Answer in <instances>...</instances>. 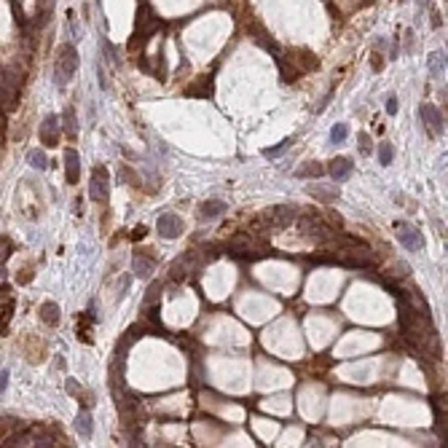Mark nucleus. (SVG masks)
Here are the masks:
<instances>
[{
	"label": "nucleus",
	"mask_w": 448,
	"mask_h": 448,
	"mask_svg": "<svg viewBox=\"0 0 448 448\" xmlns=\"http://www.w3.org/2000/svg\"><path fill=\"white\" fill-rule=\"evenodd\" d=\"M3 274H6V271H3V263H0V277H3Z\"/></svg>",
	"instance_id": "7c9ffc66"
},
{
	"label": "nucleus",
	"mask_w": 448,
	"mask_h": 448,
	"mask_svg": "<svg viewBox=\"0 0 448 448\" xmlns=\"http://www.w3.org/2000/svg\"><path fill=\"white\" fill-rule=\"evenodd\" d=\"M429 73H432V78H443V73H445V57L440 51H435L429 57Z\"/></svg>",
	"instance_id": "f3484780"
},
{
	"label": "nucleus",
	"mask_w": 448,
	"mask_h": 448,
	"mask_svg": "<svg viewBox=\"0 0 448 448\" xmlns=\"http://www.w3.org/2000/svg\"><path fill=\"white\" fill-rule=\"evenodd\" d=\"M145 234H148V229H145V226H140V229L135 231V239H140V237H145Z\"/></svg>",
	"instance_id": "c756f323"
},
{
	"label": "nucleus",
	"mask_w": 448,
	"mask_h": 448,
	"mask_svg": "<svg viewBox=\"0 0 448 448\" xmlns=\"http://www.w3.org/2000/svg\"><path fill=\"white\" fill-rule=\"evenodd\" d=\"M91 325H94V317L89 311L81 314L78 322H75V333H78V339H81L83 344H91Z\"/></svg>",
	"instance_id": "4468645a"
},
{
	"label": "nucleus",
	"mask_w": 448,
	"mask_h": 448,
	"mask_svg": "<svg viewBox=\"0 0 448 448\" xmlns=\"http://www.w3.org/2000/svg\"><path fill=\"white\" fill-rule=\"evenodd\" d=\"M41 322H43V325H49V327H57L59 325V306L54 301H46L41 306Z\"/></svg>",
	"instance_id": "2eb2a0df"
},
{
	"label": "nucleus",
	"mask_w": 448,
	"mask_h": 448,
	"mask_svg": "<svg viewBox=\"0 0 448 448\" xmlns=\"http://www.w3.org/2000/svg\"><path fill=\"white\" fill-rule=\"evenodd\" d=\"M298 217V209L295 207H287V204H279V207H269L261 215V220L269 229H287L290 223Z\"/></svg>",
	"instance_id": "7ed1b4c3"
},
{
	"label": "nucleus",
	"mask_w": 448,
	"mask_h": 448,
	"mask_svg": "<svg viewBox=\"0 0 448 448\" xmlns=\"http://www.w3.org/2000/svg\"><path fill=\"white\" fill-rule=\"evenodd\" d=\"M14 306H17V301H14L11 287L9 285H0V330H6L9 319L14 317Z\"/></svg>",
	"instance_id": "6e6552de"
},
{
	"label": "nucleus",
	"mask_w": 448,
	"mask_h": 448,
	"mask_svg": "<svg viewBox=\"0 0 448 448\" xmlns=\"http://www.w3.org/2000/svg\"><path fill=\"white\" fill-rule=\"evenodd\" d=\"M65 132L67 137H75V119H73V107L65 110Z\"/></svg>",
	"instance_id": "5701e85b"
},
{
	"label": "nucleus",
	"mask_w": 448,
	"mask_h": 448,
	"mask_svg": "<svg viewBox=\"0 0 448 448\" xmlns=\"http://www.w3.org/2000/svg\"><path fill=\"white\" fill-rule=\"evenodd\" d=\"M38 135H41V143L46 148H54L59 143V121L54 119V116H46L43 124H41V129H38Z\"/></svg>",
	"instance_id": "1a4fd4ad"
},
{
	"label": "nucleus",
	"mask_w": 448,
	"mask_h": 448,
	"mask_svg": "<svg viewBox=\"0 0 448 448\" xmlns=\"http://www.w3.org/2000/svg\"><path fill=\"white\" fill-rule=\"evenodd\" d=\"M295 175H298V177H322V175H325V167H322V164H317V161H309L303 169H298Z\"/></svg>",
	"instance_id": "a211bd4d"
},
{
	"label": "nucleus",
	"mask_w": 448,
	"mask_h": 448,
	"mask_svg": "<svg viewBox=\"0 0 448 448\" xmlns=\"http://www.w3.org/2000/svg\"><path fill=\"white\" fill-rule=\"evenodd\" d=\"M132 269H135V277H151V271L156 269V261L151 255H143V253H135V261H132Z\"/></svg>",
	"instance_id": "ddd939ff"
},
{
	"label": "nucleus",
	"mask_w": 448,
	"mask_h": 448,
	"mask_svg": "<svg viewBox=\"0 0 448 448\" xmlns=\"http://www.w3.org/2000/svg\"><path fill=\"white\" fill-rule=\"evenodd\" d=\"M419 116L424 119V124H427V127H429V132H432V135H443V132H445L443 113H440V110H437L435 105H421Z\"/></svg>",
	"instance_id": "423d86ee"
},
{
	"label": "nucleus",
	"mask_w": 448,
	"mask_h": 448,
	"mask_svg": "<svg viewBox=\"0 0 448 448\" xmlns=\"http://www.w3.org/2000/svg\"><path fill=\"white\" fill-rule=\"evenodd\" d=\"M78 70V49L73 43H62L57 51V65H54V75H57L59 86H67L70 78L75 75Z\"/></svg>",
	"instance_id": "f257e3e1"
},
{
	"label": "nucleus",
	"mask_w": 448,
	"mask_h": 448,
	"mask_svg": "<svg viewBox=\"0 0 448 448\" xmlns=\"http://www.w3.org/2000/svg\"><path fill=\"white\" fill-rule=\"evenodd\" d=\"M285 148H287V143H279L277 148H269V151H263V153H266V156H279L282 151H285Z\"/></svg>",
	"instance_id": "cd10ccee"
},
{
	"label": "nucleus",
	"mask_w": 448,
	"mask_h": 448,
	"mask_svg": "<svg viewBox=\"0 0 448 448\" xmlns=\"http://www.w3.org/2000/svg\"><path fill=\"white\" fill-rule=\"evenodd\" d=\"M75 429H78V435H81V437H91L94 424H91V413H89V411H81V413H78V419H75Z\"/></svg>",
	"instance_id": "dca6fc26"
},
{
	"label": "nucleus",
	"mask_w": 448,
	"mask_h": 448,
	"mask_svg": "<svg viewBox=\"0 0 448 448\" xmlns=\"http://www.w3.org/2000/svg\"><path fill=\"white\" fill-rule=\"evenodd\" d=\"M11 250H14V245H11V239L9 237H0V263L6 261V258L11 255Z\"/></svg>",
	"instance_id": "b1692460"
},
{
	"label": "nucleus",
	"mask_w": 448,
	"mask_h": 448,
	"mask_svg": "<svg viewBox=\"0 0 448 448\" xmlns=\"http://www.w3.org/2000/svg\"><path fill=\"white\" fill-rule=\"evenodd\" d=\"M107 193H110V180H107V169L105 167H97L91 172V185H89V196L94 201H107Z\"/></svg>",
	"instance_id": "39448f33"
},
{
	"label": "nucleus",
	"mask_w": 448,
	"mask_h": 448,
	"mask_svg": "<svg viewBox=\"0 0 448 448\" xmlns=\"http://www.w3.org/2000/svg\"><path fill=\"white\" fill-rule=\"evenodd\" d=\"M161 282H153L151 290H148V298H145V306H153V303H159V295H161Z\"/></svg>",
	"instance_id": "4be33fe9"
},
{
	"label": "nucleus",
	"mask_w": 448,
	"mask_h": 448,
	"mask_svg": "<svg viewBox=\"0 0 448 448\" xmlns=\"http://www.w3.org/2000/svg\"><path fill=\"white\" fill-rule=\"evenodd\" d=\"M30 279H33V263H27L25 269H22V274H17V282H19V285H27Z\"/></svg>",
	"instance_id": "393cba45"
},
{
	"label": "nucleus",
	"mask_w": 448,
	"mask_h": 448,
	"mask_svg": "<svg viewBox=\"0 0 448 448\" xmlns=\"http://www.w3.org/2000/svg\"><path fill=\"white\" fill-rule=\"evenodd\" d=\"M27 161H30V167H35V169H46V167H49V161H46V153H43V151H30V153H27Z\"/></svg>",
	"instance_id": "6ab92c4d"
},
{
	"label": "nucleus",
	"mask_w": 448,
	"mask_h": 448,
	"mask_svg": "<svg viewBox=\"0 0 448 448\" xmlns=\"http://www.w3.org/2000/svg\"><path fill=\"white\" fill-rule=\"evenodd\" d=\"M392 159H395V148H392L389 143H381L379 145V161L387 167V164H392Z\"/></svg>",
	"instance_id": "412c9836"
},
{
	"label": "nucleus",
	"mask_w": 448,
	"mask_h": 448,
	"mask_svg": "<svg viewBox=\"0 0 448 448\" xmlns=\"http://www.w3.org/2000/svg\"><path fill=\"white\" fill-rule=\"evenodd\" d=\"M357 140H360V151L368 156V153H371V137H368V135H360Z\"/></svg>",
	"instance_id": "a878e982"
},
{
	"label": "nucleus",
	"mask_w": 448,
	"mask_h": 448,
	"mask_svg": "<svg viewBox=\"0 0 448 448\" xmlns=\"http://www.w3.org/2000/svg\"><path fill=\"white\" fill-rule=\"evenodd\" d=\"M78 175H81V156H78V151H73V148H67L65 151V177H67V183L75 185Z\"/></svg>",
	"instance_id": "9d476101"
},
{
	"label": "nucleus",
	"mask_w": 448,
	"mask_h": 448,
	"mask_svg": "<svg viewBox=\"0 0 448 448\" xmlns=\"http://www.w3.org/2000/svg\"><path fill=\"white\" fill-rule=\"evenodd\" d=\"M298 231L314 242H330L335 237V229L327 220H322L319 215H301L298 217Z\"/></svg>",
	"instance_id": "f03ea898"
},
{
	"label": "nucleus",
	"mask_w": 448,
	"mask_h": 448,
	"mask_svg": "<svg viewBox=\"0 0 448 448\" xmlns=\"http://www.w3.org/2000/svg\"><path fill=\"white\" fill-rule=\"evenodd\" d=\"M387 113L389 116L397 113V97H395V94H389V97H387Z\"/></svg>",
	"instance_id": "bb28decb"
},
{
	"label": "nucleus",
	"mask_w": 448,
	"mask_h": 448,
	"mask_svg": "<svg viewBox=\"0 0 448 448\" xmlns=\"http://www.w3.org/2000/svg\"><path fill=\"white\" fill-rule=\"evenodd\" d=\"M352 169H355V164H352V159H335V161H330V177L335 180V183H344V180H349L352 175Z\"/></svg>",
	"instance_id": "9b49d317"
},
{
	"label": "nucleus",
	"mask_w": 448,
	"mask_h": 448,
	"mask_svg": "<svg viewBox=\"0 0 448 448\" xmlns=\"http://www.w3.org/2000/svg\"><path fill=\"white\" fill-rule=\"evenodd\" d=\"M183 220H180L177 215H172V212H167V215H161L159 217V234L164 239H177L180 234H183Z\"/></svg>",
	"instance_id": "0eeeda50"
},
{
	"label": "nucleus",
	"mask_w": 448,
	"mask_h": 448,
	"mask_svg": "<svg viewBox=\"0 0 448 448\" xmlns=\"http://www.w3.org/2000/svg\"><path fill=\"white\" fill-rule=\"evenodd\" d=\"M226 209H229V204H226V201L209 199V201H204L201 207H199V217H201V220H215V217L223 215Z\"/></svg>",
	"instance_id": "f8f14e48"
},
{
	"label": "nucleus",
	"mask_w": 448,
	"mask_h": 448,
	"mask_svg": "<svg viewBox=\"0 0 448 448\" xmlns=\"http://www.w3.org/2000/svg\"><path fill=\"white\" fill-rule=\"evenodd\" d=\"M9 387V371H0V392H6Z\"/></svg>",
	"instance_id": "c85d7f7f"
},
{
	"label": "nucleus",
	"mask_w": 448,
	"mask_h": 448,
	"mask_svg": "<svg viewBox=\"0 0 448 448\" xmlns=\"http://www.w3.org/2000/svg\"><path fill=\"white\" fill-rule=\"evenodd\" d=\"M347 137H349V127H347V124H335V127L330 129V140H333V143H344Z\"/></svg>",
	"instance_id": "aec40b11"
},
{
	"label": "nucleus",
	"mask_w": 448,
	"mask_h": 448,
	"mask_svg": "<svg viewBox=\"0 0 448 448\" xmlns=\"http://www.w3.org/2000/svg\"><path fill=\"white\" fill-rule=\"evenodd\" d=\"M395 234H397V242H400L405 250H411V253H419V250H424L421 231L413 229L411 223H397V226H395Z\"/></svg>",
	"instance_id": "20e7f679"
}]
</instances>
